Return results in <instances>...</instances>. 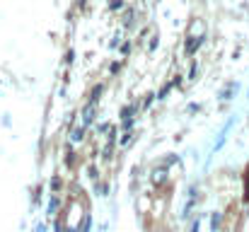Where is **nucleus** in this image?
Here are the masks:
<instances>
[{
    "instance_id": "1",
    "label": "nucleus",
    "mask_w": 249,
    "mask_h": 232,
    "mask_svg": "<svg viewBox=\"0 0 249 232\" xmlns=\"http://www.w3.org/2000/svg\"><path fill=\"white\" fill-rule=\"evenodd\" d=\"M94 111H97V102L89 99V104L85 107V111H83V126H89L94 121Z\"/></svg>"
},
{
    "instance_id": "2",
    "label": "nucleus",
    "mask_w": 249,
    "mask_h": 232,
    "mask_svg": "<svg viewBox=\"0 0 249 232\" xmlns=\"http://www.w3.org/2000/svg\"><path fill=\"white\" fill-rule=\"evenodd\" d=\"M203 44V39L201 36H189V41H186V56H194L196 51H198V46Z\"/></svg>"
},
{
    "instance_id": "3",
    "label": "nucleus",
    "mask_w": 249,
    "mask_h": 232,
    "mask_svg": "<svg viewBox=\"0 0 249 232\" xmlns=\"http://www.w3.org/2000/svg\"><path fill=\"white\" fill-rule=\"evenodd\" d=\"M83 133H85V126H80V128H75V131H73V136H71V141H73V143L83 141Z\"/></svg>"
},
{
    "instance_id": "4",
    "label": "nucleus",
    "mask_w": 249,
    "mask_h": 232,
    "mask_svg": "<svg viewBox=\"0 0 249 232\" xmlns=\"http://www.w3.org/2000/svg\"><path fill=\"white\" fill-rule=\"evenodd\" d=\"M131 141H133V133H131V131H126V133H124V138L119 141V145H121V148H126Z\"/></svg>"
},
{
    "instance_id": "5",
    "label": "nucleus",
    "mask_w": 249,
    "mask_h": 232,
    "mask_svg": "<svg viewBox=\"0 0 249 232\" xmlns=\"http://www.w3.org/2000/svg\"><path fill=\"white\" fill-rule=\"evenodd\" d=\"M133 109H136V107H126V109L121 111V116H124V121H126V119H131V114H133Z\"/></svg>"
},
{
    "instance_id": "6",
    "label": "nucleus",
    "mask_w": 249,
    "mask_h": 232,
    "mask_svg": "<svg viewBox=\"0 0 249 232\" xmlns=\"http://www.w3.org/2000/svg\"><path fill=\"white\" fill-rule=\"evenodd\" d=\"M109 7H111V10H121V7H124V0H111Z\"/></svg>"
},
{
    "instance_id": "7",
    "label": "nucleus",
    "mask_w": 249,
    "mask_h": 232,
    "mask_svg": "<svg viewBox=\"0 0 249 232\" xmlns=\"http://www.w3.org/2000/svg\"><path fill=\"white\" fill-rule=\"evenodd\" d=\"M211 225H213V232L218 230V225H220V213H215V215H213V220H211Z\"/></svg>"
},
{
    "instance_id": "8",
    "label": "nucleus",
    "mask_w": 249,
    "mask_h": 232,
    "mask_svg": "<svg viewBox=\"0 0 249 232\" xmlns=\"http://www.w3.org/2000/svg\"><path fill=\"white\" fill-rule=\"evenodd\" d=\"M56 208H58V198H53V201H51V206H49V213L53 215V213H56Z\"/></svg>"
},
{
    "instance_id": "9",
    "label": "nucleus",
    "mask_w": 249,
    "mask_h": 232,
    "mask_svg": "<svg viewBox=\"0 0 249 232\" xmlns=\"http://www.w3.org/2000/svg\"><path fill=\"white\" fill-rule=\"evenodd\" d=\"M169 87H172V85H165V87L160 89V94H158V99H162V97H165L167 92H169Z\"/></svg>"
},
{
    "instance_id": "10",
    "label": "nucleus",
    "mask_w": 249,
    "mask_h": 232,
    "mask_svg": "<svg viewBox=\"0 0 249 232\" xmlns=\"http://www.w3.org/2000/svg\"><path fill=\"white\" fill-rule=\"evenodd\" d=\"M191 232H198V218H196V223L191 225Z\"/></svg>"
},
{
    "instance_id": "11",
    "label": "nucleus",
    "mask_w": 249,
    "mask_h": 232,
    "mask_svg": "<svg viewBox=\"0 0 249 232\" xmlns=\"http://www.w3.org/2000/svg\"><path fill=\"white\" fill-rule=\"evenodd\" d=\"M247 196H249V177H247Z\"/></svg>"
}]
</instances>
